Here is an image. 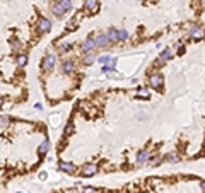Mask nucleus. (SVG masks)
I'll use <instances>...</instances> for the list:
<instances>
[{"instance_id":"1","label":"nucleus","mask_w":205,"mask_h":193,"mask_svg":"<svg viewBox=\"0 0 205 193\" xmlns=\"http://www.w3.org/2000/svg\"><path fill=\"white\" fill-rule=\"evenodd\" d=\"M70 9H72V0H58V2L53 3V9H51V10H53L55 15L60 17V15H63L65 12H68Z\"/></svg>"},{"instance_id":"2","label":"nucleus","mask_w":205,"mask_h":193,"mask_svg":"<svg viewBox=\"0 0 205 193\" xmlns=\"http://www.w3.org/2000/svg\"><path fill=\"white\" fill-rule=\"evenodd\" d=\"M36 29L39 32H48L51 29V21L48 17H39L38 19V24H36Z\"/></svg>"},{"instance_id":"3","label":"nucleus","mask_w":205,"mask_h":193,"mask_svg":"<svg viewBox=\"0 0 205 193\" xmlns=\"http://www.w3.org/2000/svg\"><path fill=\"white\" fill-rule=\"evenodd\" d=\"M55 62H56V56L53 55V53H48L44 58H43V63H41V67H43V70H51L53 67H55Z\"/></svg>"},{"instance_id":"4","label":"nucleus","mask_w":205,"mask_h":193,"mask_svg":"<svg viewBox=\"0 0 205 193\" xmlns=\"http://www.w3.org/2000/svg\"><path fill=\"white\" fill-rule=\"evenodd\" d=\"M109 43H111V39H109L108 32H99V34L96 36V46H98V48H106Z\"/></svg>"},{"instance_id":"5","label":"nucleus","mask_w":205,"mask_h":193,"mask_svg":"<svg viewBox=\"0 0 205 193\" xmlns=\"http://www.w3.org/2000/svg\"><path fill=\"white\" fill-rule=\"evenodd\" d=\"M149 84H151V87H154V89H163V84H164L163 75H159V74H152V75L149 77Z\"/></svg>"},{"instance_id":"6","label":"nucleus","mask_w":205,"mask_h":193,"mask_svg":"<svg viewBox=\"0 0 205 193\" xmlns=\"http://www.w3.org/2000/svg\"><path fill=\"white\" fill-rule=\"evenodd\" d=\"M188 34H190L192 38H195V39H204L205 38V29L198 27V26H192V27L188 29Z\"/></svg>"},{"instance_id":"7","label":"nucleus","mask_w":205,"mask_h":193,"mask_svg":"<svg viewBox=\"0 0 205 193\" xmlns=\"http://www.w3.org/2000/svg\"><path fill=\"white\" fill-rule=\"evenodd\" d=\"M96 48H98V46H96V38H87L86 43L82 44V51H84V53H92Z\"/></svg>"},{"instance_id":"8","label":"nucleus","mask_w":205,"mask_h":193,"mask_svg":"<svg viewBox=\"0 0 205 193\" xmlns=\"http://www.w3.org/2000/svg\"><path fill=\"white\" fill-rule=\"evenodd\" d=\"M60 70H62V74H72L75 70V63L72 60H67V62H63L60 65Z\"/></svg>"},{"instance_id":"9","label":"nucleus","mask_w":205,"mask_h":193,"mask_svg":"<svg viewBox=\"0 0 205 193\" xmlns=\"http://www.w3.org/2000/svg\"><path fill=\"white\" fill-rule=\"evenodd\" d=\"M84 7L91 12V14H96L99 10V2L98 0H86L84 2Z\"/></svg>"},{"instance_id":"10","label":"nucleus","mask_w":205,"mask_h":193,"mask_svg":"<svg viewBox=\"0 0 205 193\" xmlns=\"http://www.w3.org/2000/svg\"><path fill=\"white\" fill-rule=\"evenodd\" d=\"M58 168L62 169V171H65V173H68V174H74L77 169H75V166L72 164V162H65V161H60V164H58Z\"/></svg>"},{"instance_id":"11","label":"nucleus","mask_w":205,"mask_h":193,"mask_svg":"<svg viewBox=\"0 0 205 193\" xmlns=\"http://www.w3.org/2000/svg\"><path fill=\"white\" fill-rule=\"evenodd\" d=\"M98 173V166L96 164H86L84 168H82V174L84 176H92V174H96Z\"/></svg>"},{"instance_id":"12","label":"nucleus","mask_w":205,"mask_h":193,"mask_svg":"<svg viewBox=\"0 0 205 193\" xmlns=\"http://www.w3.org/2000/svg\"><path fill=\"white\" fill-rule=\"evenodd\" d=\"M171 56H173L171 48H164V50H163V53H161V56H159V63H164V62L171 60Z\"/></svg>"},{"instance_id":"13","label":"nucleus","mask_w":205,"mask_h":193,"mask_svg":"<svg viewBox=\"0 0 205 193\" xmlns=\"http://www.w3.org/2000/svg\"><path fill=\"white\" fill-rule=\"evenodd\" d=\"M48 149H50V140H48V139H44V140L41 142V145H39V149H38V152H39V156H44V154L48 152Z\"/></svg>"},{"instance_id":"14","label":"nucleus","mask_w":205,"mask_h":193,"mask_svg":"<svg viewBox=\"0 0 205 193\" xmlns=\"http://www.w3.org/2000/svg\"><path fill=\"white\" fill-rule=\"evenodd\" d=\"M149 156H151V154H149V151H140V152H139V156H137V164H144V162L149 159Z\"/></svg>"},{"instance_id":"15","label":"nucleus","mask_w":205,"mask_h":193,"mask_svg":"<svg viewBox=\"0 0 205 193\" xmlns=\"http://www.w3.org/2000/svg\"><path fill=\"white\" fill-rule=\"evenodd\" d=\"M108 36H109V39H111L113 43H116V41H120V31H118V29H109V32H108Z\"/></svg>"},{"instance_id":"16","label":"nucleus","mask_w":205,"mask_h":193,"mask_svg":"<svg viewBox=\"0 0 205 193\" xmlns=\"http://www.w3.org/2000/svg\"><path fill=\"white\" fill-rule=\"evenodd\" d=\"M98 60H99V63H101V65H106V63H115V62H116L115 58H111V56H108V55L98 56Z\"/></svg>"},{"instance_id":"17","label":"nucleus","mask_w":205,"mask_h":193,"mask_svg":"<svg viewBox=\"0 0 205 193\" xmlns=\"http://www.w3.org/2000/svg\"><path fill=\"white\" fill-rule=\"evenodd\" d=\"M94 62H96L94 53H86V55H84V63H86V65H92Z\"/></svg>"},{"instance_id":"18","label":"nucleus","mask_w":205,"mask_h":193,"mask_svg":"<svg viewBox=\"0 0 205 193\" xmlns=\"http://www.w3.org/2000/svg\"><path fill=\"white\" fill-rule=\"evenodd\" d=\"M72 133H74V125H72V123H67V127H65V130H63V135L68 137V135H72Z\"/></svg>"},{"instance_id":"19","label":"nucleus","mask_w":205,"mask_h":193,"mask_svg":"<svg viewBox=\"0 0 205 193\" xmlns=\"http://www.w3.org/2000/svg\"><path fill=\"white\" fill-rule=\"evenodd\" d=\"M72 48H74L72 43H63V44H60V51H62V53H65V51H68V50H72Z\"/></svg>"},{"instance_id":"20","label":"nucleus","mask_w":205,"mask_h":193,"mask_svg":"<svg viewBox=\"0 0 205 193\" xmlns=\"http://www.w3.org/2000/svg\"><path fill=\"white\" fill-rule=\"evenodd\" d=\"M128 39V31L127 29H120V41H125Z\"/></svg>"},{"instance_id":"21","label":"nucleus","mask_w":205,"mask_h":193,"mask_svg":"<svg viewBox=\"0 0 205 193\" xmlns=\"http://www.w3.org/2000/svg\"><path fill=\"white\" fill-rule=\"evenodd\" d=\"M101 70H103L104 74H109V72H113V70H115V67H111V65H103V67H101Z\"/></svg>"},{"instance_id":"22","label":"nucleus","mask_w":205,"mask_h":193,"mask_svg":"<svg viewBox=\"0 0 205 193\" xmlns=\"http://www.w3.org/2000/svg\"><path fill=\"white\" fill-rule=\"evenodd\" d=\"M137 96H139V97H149V92H147V89H139Z\"/></svg>"},{"instance_id":"23","label":"nucleus","mask_w":205,"mask_h":193,"mask_svg":"<svg viewBox=\"0 0 205 193\" xmlns=\"http://www.w3.org/2000/svg\"><path fill=\"white\" fill-rule=\"evenodd\" d=\"M26 62H27V60H26V56H24V55L17 56V65H21V67H22V65H26Z\"/></svg>"},{"instance_id":"24","label":"nucleus","mask_w":205,"mask_h":193,"mask_svg":"<svg viewBox=\"0 0 205 193\" xmlns=\"http://www.w3.org/2000/svg\"><path fill=\"white\" fill-rule=\"evenodd\" d=\"M9 123H10V118L5 116V115H2V127H7Z\"/></svg>"},{"instance_id":"25","label":"nucleus","mask_w":205,"mask_h":193,"mask_svg":"<svg viewBox=\"0 0 205 193\" xmlns=\"http://www.w3.org/2000/svg\"><path fill=\"white\" fill-rule=\"evenodd\" d=\"M166 159H168L169 162H176V161H178V156H176V154H169Z\"/></svg>"},{"instance_id":"26","label":"nucleus","mask_w":205,"mask_h":193,"mask_svg":"<svg viewBox=\"0 0 205 193\" xmlns=\"http://www.w3.org/2000/svg\"><path fill=\"white\" fill-rule=\"evenodd\" d=\"M84 192H86V193H94V188H86Z\"/></svg>"},{"instance_id":"27","label":"nucleus","mask_w":205,"mask_h":193,"mask_svg":"<svg viewBox=\"0 0 205 193\" xmlns=\"http://www.w3.org/2000/svg\"><path fill=\"white\" fill-rule=\"evenodd\" d=\"M200 188H202V190H204V193H205V181H202V183H200Z\"/></svg>"}]
</instances>
